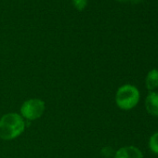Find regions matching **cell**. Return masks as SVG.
<instances>
[{
    "mask_svg": "<svg viewBox=\"0 0 158 158\" xmlns=\"http://www.w3.org/2000/svg\"><path fill=\"white\" fill-rule=\"evenodd\" d=\"M139 98V90L133 85L126 84L117 89L115 94V102L121 110L128 111L138 105Z\"/></svg>",
    "mask_w": 158,
    "mask_h": 158,
    "instance_id": "7a4b0ae2",
    "label": "cell"
},
{
    "mask_svg": "<svg viewBox=\"0 0 158 158\" xmlns=\"http://www.w3.org/2000/svg\"><path fill=\"white\" fill-rule=\"evenodd\" d=\"M25 128L23 117L15 113L3 115L0 119V138L4 140H10L19 137Z\"/></svg>",
    "mask_w": 158,
    "mask_h": 158,
    "instance_id": "6da1fadb",
    "label": "cell"
},
{
    "mask_svg": "<svg viewBox=\"0 0 158 158\" xmlns=\"http://www.w3.org/2000/svg\"><path fill=\"white\" fill-rule=\"evenodd\" d=\"M46 109L45 102L39 99H31L24 102L21 107L22 116L27 120H35L42 116Z\"/></svg>",
    "mask_w": 158,
    "mask_h": 158,
    "instance_id": "3957f363",
    "label": "cell"
},
{
    "mask_svg": "<svg viewBox=\"0 0 158 158\" xmlns=\"http://www.w3.org/2000/svg\"><path fill=\"white\" fill-rule=\"evenodd\" d=\"M145 109L149 114L158 117V92L151 91L145 99Z\"/></svg>",
    "mask_w": 158,
    "mask_h": 158,
    "instance_id": "5b68a950",
    "label": "cell"
},
{
    "mask_svg": "<svg viewBox=\"0 0 158 158\" xmlns=\"http://www.w3.org/2000/svg\"><path fill=\"white\" fill-rule=\"evenodd\" d=\"M122 2H129V3H134V4H137V3H139L141 2L142 0H120Z\"/></svg>",
    "mask_w": 158,
    "mask_h": 158,
    "instance_id": "9c48e42d",
    "label": "cell"
},
{
    "mask_svg": "<svg viewBox=\"0 0 158 158\" xmlns=\"http://www.w3.org/2000/svg\"><path fill=\"white\" fill-rule=\"evenodd\" d=\"M149 148L153 153L158 154V131L151 136L149 139Z\"/></svg>",
    "mask_w": 158,
    "mask_h": 158,
    "instance_id": "52a82bcc",
    "label": "cell"
},
{
    "mask_svg": "<svg viewBox=\"0 0 158 158\" xmlns=\"http://www.w3.org/2000/svg\"><path fill=\"white\" fill-rule=\"evenodd\" d=\"M73 5L76 10H83L88 5V0H73Z\"/></svg>",
    "mask_w": 158,
    "mask_h": 158,
    "instance_id": "ba28073f",
    "label": "cell"
},
{
    "mask_svg": "<svg viewBox=\"0 0 158 158\" xmlns=\"http://www.w3.org/2000/svg\"><path fill=\"white\" fill-rule=\"evenodd\" d=\"M114 158H143V153L136 146H124L114 152Z\"/></svg>",
    "mask_w": 158,
    "mask_h": 158,
    "instance_id": "277c9868",
    "label": "cell"
},
{
    "mask_svg": "<svg viewBox=\"0 0 158 158\" xmlns=\"http://www.w3.org/2000/svg\"><path fill=\"white\" fill-rule=\"evenodd\" d=\"M145 87L151 92L158 88V70L152 69L146 75Z\"/></svg>",
    "mask_w": 158,
    "mask_h": 158,
    "instance_id": "8992f818",
    "label": "cell"
}]
</instances>
